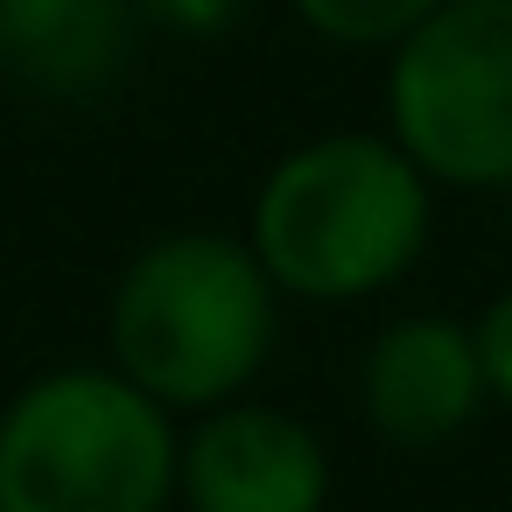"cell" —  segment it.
<instances>
[{
  "mask_svg": "<svg viewBox=\"0 0 512 512\" xmlns=\"http://www.w3.org/2000/svg\"><path fill=\"white\" fill-rule=\"evenodd\" d=\"M435 232V183L393 134H316L260 190L246 246L288 302H365L414 274Z\"/></svg>",
  "mask_w": 512,
  "mask_h": 512,
  "instance_id": "6da1fadb",
  "label": "cell"
},
{
  "mask_svg": "<svg viewBox=\"0 0 512 512\" xmlns=\"http://www.w3.org/2000/svg\"><path fill=\"white\" fill-rule=\"evenodd\" d=\"M281 337V288L232 232L190 225L148 239L106 302V351L169 414H211L246 400Z\"/></svg>",
  "mask_w": 512,
  "mask_h": 512,
  "instance_id": "7a4b0ae2",
  "label": "cell"
},
{
  "mask_svg": "<svg viewBox=\"0 0 512 512\" xmlns=\"http://www.w3.org/2000/svg\"><path fill=\"white\" fill-rule=\"evenodd\" d=\"M183 435L113 365H57L0 407V512H169Z\"/></svg>",
  "mask_w": 512,
  "mask_h": 512,
  "instance_id": "3957f363",
  "label": "cell"
},
{
  "mask_svg": "<svg viewBox=\"0 0 512 512\" xmlns=\"http://www.w3.org/2000/svg\"><path fill=\"white\" fill-rule=\"evenodd\" d=\"M386 134L442 190H512V0H442L386 50Z\"/></svg>",
  "mask_w": 512,
  "mask_h": 512,
  "instance_id": "277c9868",
  "label": "cell"
},
{
  "mask_svg": "<svg viewBox=\"0 0 512 512\" xmlns=\"http://www.w3.org/2000/svg\"><path fill=\"white\" fill-rule=\"evenodd\" d=\"M176 498L190 512H323L330 449L323 435L267 400H225L183 435Z\"/></svg>",
  "mask_w": 512,
  "mask_h": 512,
  "instance_id": "5b68a950",
  "label": "cell"
},
{
  "mask_svg": "<svg viewBox=\"0 0 512 512\" xmlns=\"http://www.w3.org/2000/svg\"><path fill=\"white\" fill-rule=\"evenodd\" d=\"M358 400L379 442L393 449H442L449 435H463L491 386H484V358H477V330L456 316H400L365 344L358 365Z\"/></svg>",
  "mask_w": 512,
  "mask_h": 512,
  "instance_id": "8992f818",
  "label": "cell"
},
{
  "mask_svg": "<svg viewBox=\"0 0 512 512\" xmlns=\"http://www.w3.org/2000/svg\"><path fill=\"white\" fill-rule=\"evenodd\" d=\"M134 36V0H0V78L57 106H85L120 85Z\"/></svg>",
  "mask_w": 512,
  "mask_h": 512,
  "instance_id": "52a82bcc",
  "label": "cell"
},
{
  "mask_svg": "<svg viewBox=\"0 0 512 512\" xmlns=\"http://www.w3.org/2000/svg\"><path fill=\"white\" fill-rule=\"evenodd\" d=\"M309 36L337 43V50H393L400 36H414L442 0H288Z\"/></svg>",
  "mask_w": 512,
  "mask_h": 512,
  "instance_id": "ba28073f",
  "label": "cell"
},
{
  "mask_svg": "<svg viewBox=\"0 0 512 512\" xmlns=\"http://www.w3.org/2000/svg\"><path fill=\"white\" fill-rule=\"evenodd\" d=\"M134 15L141 29H162V36H225L239 15H246V0H134Z\"/></svg>",
  "mask_w": 512,
  "mask_h": 512,
  "instance_id": "9c48e42d",
  "label": "cell"
},
{
  "mask_svg": "<svg viewBox=\"0 0 512 512\" xmlns=\"http://www.w3.org/2000/svg\"><path fill=\"white\" fill-rule=\"evenodd\" d=\"M470 330H477V358H484V386H491V400L512 407V288H498Z\"/></svg>",
  "mask_w": 512,
  "mask_h": 512,
  "instance_id": "30bf717a",
  "label": "cell"
},
{
  "mask_svg": "<svg viewBox=\"0 0 512 512\" xmlns=\"http://www.w3.org/2000/svg\"><path fill=\"white\" fill-rule=\"evenodd\" d=\"M505 232H512V190H505Z\"/></svg>",
  "mask_w": 512,
  "mask_h": 512,
  "instance_id": "8fae6325",
  "label": "cell"
}]
</instances>
